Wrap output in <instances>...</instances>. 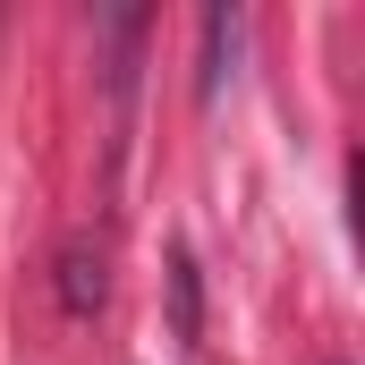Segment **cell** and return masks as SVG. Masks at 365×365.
I'll return each instance as SVG.
<instances>
[{
    "instance_id": "6da1fadb",
    "label": "cell",
    "mask_w": 365,
    "mask_h": 365,
    "mask_svg": "<svg viewBox=\"0 0 365 365\" xmlns=\"http://www.w3.org/2000/svg\"><path fill=\"white\" fill-rule=\"evenodd\" d=\"M51 289H60V314H102V297H110V247L93 238V230H68L60 238V255H51Z\"/></svg>"
},
{
    "instance_id": "7a4b0ae2",
    "label": "cell",
    "mask_w": 365,
    "mask_h": 365,
    "mask_svg": "<svg viewBox=\"0 0 365 365\" xmlns=\"http://www.w3.org/2000/svg\"><path fill=\"white\" fill-rule=\"evenodd\" d=\"M170 340L179 349H204V280H195V255H170Z\"/></svg>"
},
{
    "instance_id": "3957f363",
    "label": "cell",
    "mask_w": 365,
    "mask_h": 365,
    "mask_svg": "<svg viewBox=\"0 0 365 365\" xmlns=\"http://www.w3.org/2000/svg\"><path fill=\"white\" fill-rule=\"evenodd\" d=\"M230 60H238V9H204V77H195V93H204V102L221 93Z\"/></svg>"
}]
</instances>
